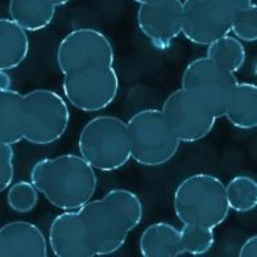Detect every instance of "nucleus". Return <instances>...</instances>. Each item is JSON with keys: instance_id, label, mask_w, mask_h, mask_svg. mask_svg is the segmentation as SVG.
Instances as JSON below:
<instances>
[{"instance_id": "1", "label": "nucleus", "mask_w": 257, "mask_h": 257, "mask_svg": "<svg viewBox=\"0 0 257 257\" xmlns=\"http://www.w3.org/2000/svg\"><path fill=\"white\" fill-rule=\"evenodd\" d=\"M138 194L111 189L102 198L57 215L49 227L50 249L57 257H98L116 253L143 220Z\"/></svg>"}, {"instance_id": "2", "label": "nucleus", "mask_w": 257, "mask_h": 257, "mask_svg": "<svg viewBox=\"0 0 257 257\" xmlns=\"http://www.w3.org/2000/svg\"><path fill=\"white\" fill-rule=\"evenodd\" d=\"M31 182L54 207L77 210L91 201L98 187L95 169L82 156L44 157L33 164Z\"/></svg>"}, {"instance_id": "3", "label": "nucleus", "mask_w": 257, "mask_h": 257, "mask_svg": "<svg viewBox=\"0 0 257 257\" xmlns=\"http://www.w3.org/2000/svg\"><path fill=\"white\" fill-rule=\"evenodd\" d=\"M174 212L182 225L216 228L225 222L229 206L220 178L197 173L178 183L173 197Z\"/></svg>"}, {"instance_id": "4", "label": "nucleus", "mask_w": 257, "mask_h": 257, "mask_svg": "<svg viewBox=\"0 0 257 257\" xmlns=\"http://www.w3.org/2000/svg\"><path fill=\"white\" fill-rule=\"evenodd\" d=\"M79 156L100 172H115L131 160L127 123L112 115H99L83 125L78 139Z\"/></svg>"}, {"instance_id": "5", "label": "nucleus", "mask_w": 257, "mask_h": 257, "mask_svg": "<svg viewBox=\"0 0 257 257\" xmlns=\"http://www.w3.org/2000/svg\"><path fill=\"white\" fill-rule=\"evenodd\" d=\"M20 120L23 140L33 145H49L66 134L70 111L60 94L49 88H35L23 94Z\"/></svg>"}, {"instance_id": "6", "label": "nucleus", "mask_w": 257, "mask_h": 257, "mask_svg": "<svg viewBox=\"0 0 257 257\" xmlns=\"http://www.w3.org/2000/svg\"><path fill=\"white\" fill-rule=\"evenodd\" d=\"M131 160L143 166L165 165L177 155V139L161 109L147 108L134 113L127 123Z\"/></svg>"}, {"instance_id": "7", "label": "nucleus", "mask_w": 257, "mask_h": 257, "mask_svg": "<svg viewBox=\"0 0 257 257\" xmlns=\"http://www.w3.org/2000/svg\"><path fill=\"white\" fill-rule=\"evenodd\" d=\"M115 52L106 35L95 28H77L57 48V66L62 75L92 67L113 66Z\"/></svg>"}, {"instance_id": "8", "label": "nucleus", "mask_w": 257, "mask_h": 257, "mask_svg": "<svg viewBox=\"0 0 257 257\" xmlns=\"http://www.w3.org/2000/svg\"><path fill=\"white\" fill-rule=\"evenodd\" d=\"M119 75L113 66L92 67L64 75L62 90L66 100L85 112L107 108L119 94Z\"/></svg>"}, {"instance_id": "9", "label": "nucleus", "mask_w": 257, "mask_h": 257, "mask_svg": "<svg viewBox=\"0 0 257 257\" xmlns=\"http://www.w3.org/2000/svg\"><path fill=\"white\" fill-rule=\"evenodd\" d=\"M161 111L181 143L203 140L211 134L218 120L207 103L182 87L165 99Z\"/></svg>"}, {"instance_id": "10", "label": "nucleus", "mask_w": 257, "mask_h": 257, "mask_svg": "<svg viewBox=\"0 0 257 257\" xmlns=\"http://www.w3.org/2000/svg\"><path fill=\"white\" fill-rule=\"evenodd\" d=\"M237 82L233 73L224 70L207 57H203L193 60L185 67L181 87L207 103L219 119L223 117L225 102Z\"/></svg>"}, {"instance_id": "11", "label": "nucleus", "mask_w": 257, "mask_h": 257, "mask_svg": "<svg viewBox=\"0 0 257 257\" xmlns=\"http://www.w3.org/2000/svg\"><path fill=\"white\" fill-rule=\"evenodd\" d=\"M231 14L218 0H182V33L187 41L207 46L231 33Z\"/></svg>"}, {"instance_id": "12", "label": "nucleus", "mask_w": 257, "mask_h": 257, "mask_svg": "<svg viewBox=\"0 0 257 257\" xmlns=\"http://www.w3.org/2000/svg\"><path fill=\"white\" fill-rule=\"evenodd\" d=\"M140 32L156 48L166 49L181 35L182 0H160L140 4L138 10Z\"/></svg>"}, {"instance_id": "13", "label": "nucleus", "mask_w": 257, "mask_h": 257, "mask_svg": "<svg viewBox=\"0 0 257 257\" xmlns=\"http://www.w3.org/2000/svg\"><path fill=\"white\" fill-rule=\"evenodd\" d=\"M48 240L36 224L15 220L0 227V257H46Z\"/></svg>"}, {"instance_id": "14", "label": "nucleus", "mask_w": 257, "mask_h": 257, "mask_svg": "<svg viewBox=\"0 0 257 257\" xmlns=\"http://www.w3.org/2000/svg\"><path fill=\"white\" fill-rule=\"evenodd\" d=\"M139 249L144 257H178L185 253L181 228L166 222H156L143 231Z\"/></svg>"}, {"instance_id": "15", "label": "nucleus", "mask_w": 257, "mask_h": 257, "mask_svg": "<svg viewBox=\"0 0 257 257\" xmlns=\"http://www.w3.org/2000/svg\"><path fill=\"white\" fill-rule=\"evenodd\" d=\"M223 117L237 130H254L257 127V86L249 82H237L225 102Z\"/></svg>"}, {"instance_id": "16", "label": "nucleus", "mask_w": 257, "mask_h": 257, "mask_svg": "<svg viewBox=\"0 0 257 257\" xmlns=\"http://www.w3.org/2000/svg\"><path fill=\"white\" fill-rule=\"evenodd\" d=\"M29 37L11 18H0V70H14L28 57Z\"/></svg>"}, {"instance_id": "17", "label": "nucleus", "mask_w": 257, "mask_h": 257, "mask_svg": "<svg viewBox=\"0 0 257 257\" xmlns=\"http://www.w3.org/2000/svg\"><path fill=\"white\" fill-rule=\"evenodd\" d=\"M54 6L46 0H10V18L27 32H39L49 27L56 16Z\"/></svg>"}, {"instance_id": "18", "label": "nucleus", "mask_w": 257, "mask_h": 257, "mask_svg": "<svg viewBox=\"0 0 257 257\" xmlns=\"http://www.w3.org/2000/svg\"><path fill=\"white\" fill-rule=\"evenodd\" d=\"M22 98L23 94L12 88L0 91V143L15 145L23 140Z\"/></svg>"}, {"instance_id": "19", "label": "nucleus", "mask_w": 257, "mask_h": 257, "mask_svg": "<svg viewBox=\"0 0 257 257\" xmlns=\"http://www.w3.org/2000/svg\"><path fill=\"white\" fill-rule=\"evenodd\" d=\"M206 57L219 67L235 74L245 64L246 53L243 41L227 35L207 45Z\"/></svg>"}, {"instance_id": "20", "label": "nucleus", "mask_w": 257, "mask_h": 257, "mask_svg": "<svg viewBox=\"0 0 257 257\" xmlns=\"http://www.w3.org/2000/svg\"><path fill=\"white\" fill-rule=\"evenodd\" d=\"M229 210L245 214L257 206V182L249 176H235L225 185Z\"/></svg>"}, {"instance_id": "21", "label": "nucleus", "mask_w": 257, "mask_h": 257, "mask_svg": "<svg viewBox=\"0 0 257 257\" xmlns=\"http://www.w3.org/2000/svg\"><path fill=\"white\" fill-rule=\"evenodd\" d=\"M183 248L185 253L191 256H203L211 249L215 243L214 229L198 225H182Z\"/></svg>"}, {"instance_id": "22", "label": "nucleus", "mask_w": 257, "mask_h": 257, "mask_svg": "<svg viewBox=\"0 0 257 257\" xmlns=\"http://www.w3.org/2000/svg\"><path fill=\"white\" fill-rule=\"evenodd\" d=\"M7 203L12 211L27 214L33 211L39 203V190L32 182L20 181L7 189Z\"/></svg>"}, {"instance_id": "23", "label": "nucleus", "mask_w": 257, "mask_h": 257, "mask_svg": "<svg viewBox=\"0 0 257 257\" xmlns=\"http://www.w3.org/2000/svg\"><path fill=\"white\" fill-rule=\"evenodd\" d=\"M231 32L236 39L244 43H254L257 40V6L237 12L231 19Z\"/></svg>"}, {"instance_id": "24", "label": "nucleus", "mask_w": 257, "mask_h": 257, "mask_svg": "<svg viewBox=\"0 0 257 257\" xmlns=\"http://www.w3.org/2000/svg\"><path fill=\"white\" fill-rule=\"evenodd\" d=\"M15 176V151L12 145L0 143V193L12 185Z\"/></svg>"}, {"instance_id": "25", "label": "nucleus", "mask_w": 257, "mask_h": 257, "mask_svg": "<svg viewBox=\"0 0 257 257\" xmlns=\"http://www.w3.org/2000/svg\"><path fill=\"white\" fill-rule=\"evenodd\" d=\"M229 11L231 16L253 6V0H218Z\"/></svg>"}, {"instance_id": "26", "label": "nucleus", "mask_w": 257, "mask_h": 257, "mask_svg": "<svg viewBox=\"0 0 257 257\" xmlns=\"http://www.w3.org/2000/svg\"><path fill=\"white\" fill-rule=\"evenodd\" d=\"M240 257H256L257 256V236L253 235L248 237L240 246Z\"/></svg>"}, {"instance_id": "27", "label": "nucleus", "mask_w": 257, "mask_h": 257, "mask_svg": "<svg viewBox=\"0 0 257 257\" xmlns=\"http://www.w3.org/2000/svg\"><path fill=\"white\" fill-rule=\"evenodd\" d=\"M12 86V78L6 70H0V91L10 90Z\"/></svg>"}, {"instance_id": "28", "label": "nucleus", "mask_w": 257, "mask_h": 257, "mask_svg": "<svg viewBox=\"0 0 257 257\" xmlns=\"http://www.w3.org/2000/svg\"><path fill=\"white\" fill-rule=\"evenodd\" d=\"M48 3H50L52 6H54L56 8L61 7V6H65V4H67L70 0H46Z\"/></svg>"}, {"instance_id": "29", "label": "nucleus", "mask_w": 257, "mask_h": 257, "mask_svg": "<svg viewBox=\"0 0 257 257\" xmlns=\"http://www.w3.org/2000/svg\"><path fill=\"white\" fill-rule=\"evenodd\" d=\"M135 3L139 4H149V3H156V2H160V0H134Z\"/></svg>"}]
</instances>
